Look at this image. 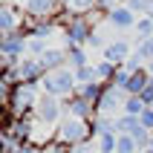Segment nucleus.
Returning a JSON list of instances; mask_svg holds the SVG:
<instances>
[{"mask_svg": "<svg viewBox=\"0 0 153 153\" xmlns=\"http://www.w3.org/2000/svg\"><path fill=\"white\" fill-rule=\"evenodd\" d=\"M61 136H64V142H75V139H81V136H84V127H81L78 121H67Z\"/></svg>", "mask_w": 153, "mask_h": 153, "instance_id": "f257e3e1", "label": "nucleus"}, {"mask_svg": "<svg viewBox=\"0 0 153 153\" xmlns=\"http://www.w3.org/2000/svg\"><path fill=\"white\" fill-rule=\"evenodd\" d=\"M46 84H49V90H52V93H67L69 87H72V75L61 72V75L55 78V81H46Z\"/></svg>", "mask_w": 153, "mask_h": 153, "instance_id": "f03ea898", "label": "nucleus"}, {"mask_svg": "<svg viewBox=\"0 0 153 153\" xmlns=\"http://www.w3.org/2000/svg\"><path fill=\"white\" fill-rule=\"evenodd\" d=\"M55 113H58V110H55V104H52V101H41V104H38V116H41L43 121H52V119H55Z\"/></svg>", "mask_w": 153, "mask_h": 153, "instance_id": "7ed1b4c3", "label": "nucleus"}, {"mask_svg": "<svg viewBox=\"0 0 153 153\" xmlns=\"http://www.w3.org/2000/svg\"><path fill=\"white\" fill-rule=\"evenodd\" d=\"M113 23L127 26V23H130V12H124V9H121V12H113Z\"/></svg>", "mask_w": 153, "mask_h": 153, "instance_id": "20e7f679", "label": "nucleus"}, {"mask_svg": "<svg viewBox=\"0 0 153 153\" xmlns=\"http://www.w3.org/2000/svg\"><path fill=\"white\" fill-rule=\"evenodd\" d=\"M61 64V52H49V55H43V67H58Z\"/></svg>", "mask_w": 153, "mask_h": 153, "instance_id": "39448f33", "label": "nucleus"}, {"mask_svg": "<svg viewBox=\"0 0 153 153\" xmlns=\"http://www.w3.org/2000/svg\"><path fill=\"white\" fill-rule=\"evenodd\" d=\"M124 52H127V46H124V43H119V46H110V52H107V55H110V58H121Z\"/></svg>", "mask_w": 153, "mask_h": 153, "instance_id": "423d86ee", "label": "nucleus"}, {"mask_svg": "<svg viewBox=\"0 0 153 153\" xmlns=\"http://www.w3.org/2000/svg\"><path fill=\"white\" fill-rule=\"evenodd\" d=\"M127 110L130 113H142V101H139V98H130V101H127Z\"/></svg>", "mask_w": 153, "mask_h": 153, "instance_id": "0eeeda50", "label": "nucleus"}]
</instances>
